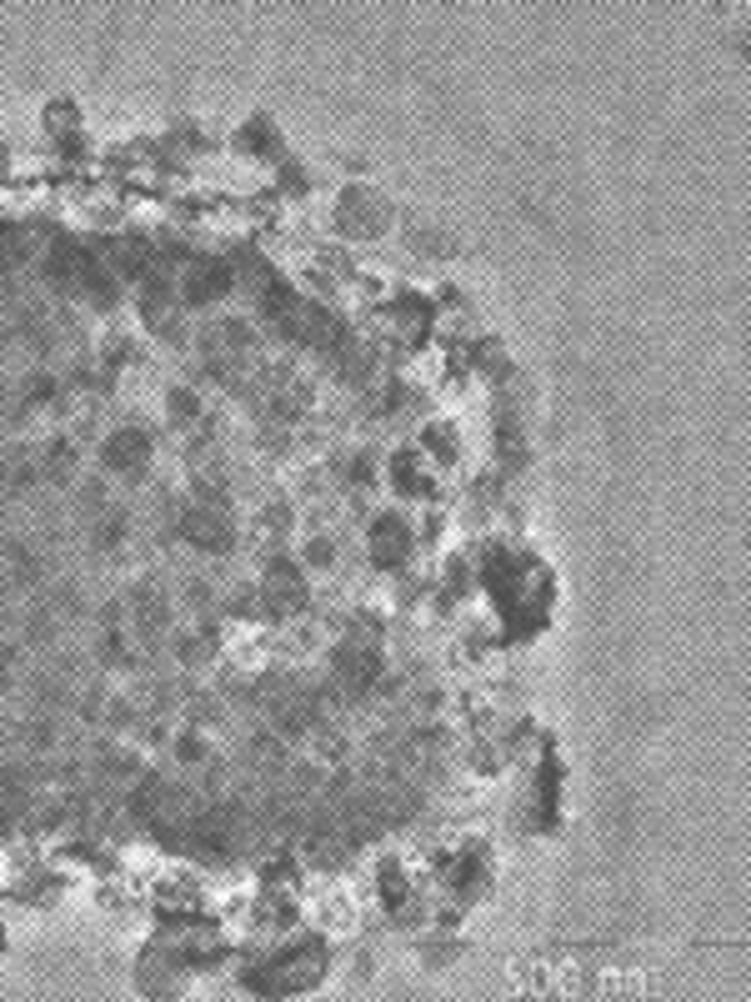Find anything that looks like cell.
I'll return each mask as SVG.
<instances>
[{
  "instance_id": "1",
  "label": "cell",
  "mask_w": 751,
  "mask_h": 1002,
  "mask_svg": "<svg viewBox=\"0 0 751 1002\" xmlns=\"http://www.w3.org/2000/svg\"><path fill=\"white\" fill-rule=\"evenodd\" d=\"M321 977V952H291L285 963L266 967V973H256V988H306V982H316Z\"/></svg>"
},
{
  "instance_id": "2",
  "label": "cell",
  "mask_w": 751,
  "mask_h": 1002,
  "mask_svg": "<svg viewBox=\"0 0 751 1002\" xmlns=\"http://www.w3.org/2000/svg\"><path fill=\"white\" fill-rule=\"evenodd\" d=\"M226 287H231V266H220V261H191V271H186V301L191 306L216 301Z\"/></svg>"
},
{
  "instance_id": "3",
  "label": "cell",
  "mask_w": 751,
  "mask_h": 1002,
  "mask_svg": "<svg viewBox=\"0 0 751 1002\" xmlns=\"http://www.w3.org/2000/svg\"><path fill=\"white\" fill-rule=\"evenodd\" d=\"M145 456H151V442H145L141 431H116L105 442V467H116V471H141Z\"/></svg>"
},
{
  "instance_id": "4",
  "label": "cell",
  "mask_w": 751,
  "mask_h": 1002,
  "mask_svg": "<svg viewBox=\"0 0 751 1002\" xmlns=\"http://www.w3.org/2000/svg\"><path fill=\"white\" fill-rule=\"evenodd\" d=\"M186 536H191L195 547H206V551H220L226 547V521L216 517V511H206V507H191L186 511Z\"/></svg>"
},
{
  "instance_id": "5",
  "label": "cell",
  "mask_w": 751,
  "mask_h": 1002,
  "mask_svg": "<svg viewBox=\"0 0 751 1002\" xmlns=\"http://www.w3.org/2000/svg\"><path fill=\"white\" fill-rule=\"evenodd\" d=\"M266 582H271L266 592H276V601H281V607H296V601H301V576L291 572V567H276Z\"/></svg>"
}]
</instances>
